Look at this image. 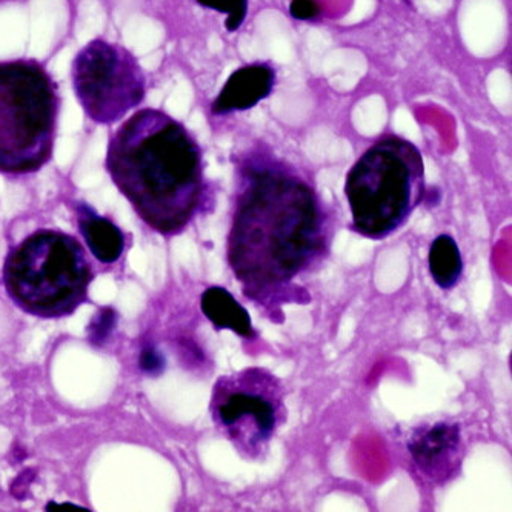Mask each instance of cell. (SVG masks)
Here are the masks:
<instances>
[{
    "instance_id": "cell-1",
    "label": "cell",
    "mask_w": 512,
    "mask_h": 512,
    "mask_svg": "<svg viewBox=\"0 0 512 512\" xmlns=\"http://www.w3.org/2000/svg\"><path fill=\"white\" fill-rule=\"evenodd\" d=\"M325 248L326 223L316 191L282 163H250L228 239V262L248 293L260 297L280 290Z\"/></svg>"
},
{
    "instance_id": "cell-2",
    "label": "cell",
    "mask_w": 512,
    "mask_h": 512,
    "mask_svg": "<svg viewBox=\"0 0 512 512\" xmlns=\"http://www.w3.org/2000/svg\"><path fill=\"white\" fill-rule=\"evenodd\" d=\"M105 167L137 216L162 236L188 227L205 193L202 148L185 125L157 108L128 117L108 142Z\"/></svg>"
},
{
    "instance_id": "cell-3",
    "label": "cell",
    "mask_w": 512,
    "mask_h": 512,
    "mask_svg": "<svg viewBox=\"0 0 512 512\" xmlns=\"http://www.w3.org/2000/svg\"><path fill=\"white\" fill-rule=\"evenodd\" d=\"M93 266L76 237L39 230L8 253L4 285L24 313L40 319L71 316L88 300Z\"/></svg>"
},
{
    "instance_id": "cell-4",
    "label": "cell",
    "mask_w": 512,
    "mask_h": 512,
    "mask_svg": "<svg viewBox=\"0 0 512 512\" xmlns=\"http://www.w3.org/2000/svg\"><path fill=\"white\" fill-rule=\"evenodd\" d=\"M345 196L357 234L379 240L396 233L425 196L419 148L402 137H383L351 167Z\"/></svg>"
},
{
    "instance_id": "cell-5",
    "label": "cell",
    "mask_w": 512,
    "mask_h": 512,
    "mask_svg": "<svg viewBox=\"0 0 512 512\" xmlns=\"http://www.w3.org/2000/svg\"><path fill=\"white\" fill-rule=\"evenodd\" d=\"M56 80L36 59L0 62V173L34 174L50 162L59 128Z\"/></svg>"
},
{
    "instance_id": "cell-6",
    "label": "cell",
    "mask_w": 512,
    "mask_h": 512,
    "mask_svg": "<svg viewBox=\"0 0 512 512\" xmlns=\"http://www.w3.org/2000/svg\"><path fill=\"white\" fill-rule=\"evenodd\" d=\"M214 425L247 460L266 456L286 422L285 388L263 368H245L217 379L211 394Z\"/></svg>"
},
{
    "instance_id": "cell-7",
    "label": "cell",
    "mask_w": 512,
    "mask_h": 512,
    "mask_svg": "<svg viewBox=\"0 0 512 512\" xmlns=\"http://www.w3.org/2000/svg\"><path fill=\"white\" fill-rule=\"evenodd\" d=\"M74 94L88 119L113 125L147 96V74L128 48L105 39L91 40L74 57Z\"/></svg>"
},
{
    "instance_id": "cell-8",
    "label": "cell",
    "mask_w": 512,
    "mask_h": 512,
    "mask_svg": "<svg viewBox=\"0 0 512 512\" xmlns=\"http://www.w3.org/2000/svg\"><path fill=\"white\" fill-rule=\"evenodd\" d=\"M408 453L420 479L434 486L451 482L465 459L460 426L453 422L423 423L409 436Z\"/></svg>"
},
{
    "instance_id": "cell-9",
    "label": "cell",
    "mask_w": 512,
    "mask_h": 512,
    "mask_svg": "<svg viewBox=\"0 0 512 512\" xmlns=\"http://www.w3.org/2000/svg\"><path fill=\"white\" fill-rule=\"evenodd\" d=\"M276 84V71L270 64L245 65L231 74L214 99L211 111L216 116L251 110L270 97Z\"/></svg>"
},
{
    "instance_id": "cell-10",
    "label": "cell",
    "mask_w": 512,
    "mask_h": 512,
    "mask_svg": "<svg viewBox=\"0 0 512 512\" xmlns=\"http://www.w3.org/2000/svg\"><path fill=\"white\" fill-rule=\"evenodd\" d=\"M77 225L93 256L102 263H114L125 250V236L107 217L100 216L85 202L76 203Z\"/></svg>"
},
{
    "instance_id": "cell-11",
    "label": "cell",
    "mask_w": 512,
    "mask_h": 512,
    "mask_svg": "<svg viewBox=\"0 0 512 512\" xmlns=\"http://www.w3.org/2000/svg\"><path fill=\"white\" fill-rule=\"evenodd\" d=\"M202 313L213 323L217 331L230 330L245 339L256 337L248 311L234 299L233 294L220 286H211L200 300Z\"/></svg>"
},
{
    "instance_id": "cell-12",
    "label": "cell",
    "mask_w": 512,
    "mask_h": 512,
    "mask_svg": "<svg viewBox=\"0 0 512 512\" xmlns=\"http://www.w3.org/2000/svg\"><path fill=\"white\" fill-rule=\"evenodd\" d=\"M429 273L442 290H451L463 274L459 245L449 234H440L429 248Z\"/></svg>"
},
{
    "instance_id": "cell-13",
    "label": "cell",
    "mask_w": 512,
    "mask_h": 512,
    "mask_svg": "<svg viewBox=\"0 0 512 512\" xmlns=\"http://www.w3.org/2000/svg\"><path fill=\"white\" fill-rule=\"evenodd\" d=\"M200 7L217 13L227 14L225 27L228 31H237L245 22L248 13V0H196Z\"/></svg>"
},
{
    "instance_id": "cell-14",
    "label": "cell",
    "mask_w": 512,
    "mask_h": 512,
    "mask_svg": "<svg viewBox=\"0 0 512 512\" xmlns=\"http://www.w3.org/2000/svg\"><path fill=\"white\" fill-rule=\"evenodd\" d=\"M116 326V311L111 308H104L97 313L91 322L90 328H88V337L93 345L99 346L107 340L110 336L111 331Z\"/></svg>"
},
{
    "instance_id": "cell-15",
    "label": "cell",
    "mask_w": 512,
    "mask_h": 512,
    "mask_svg": "<svg viewBox=\"0 0 512 512\" xmlns=\"http://www.w3.org/2000/svg\"><path fill=\"white\" fill-rule=\"evenodd\" d=\"M320 8L316 0H291L290 14L297 20H311L319 16Z\"/></svg>"
},
{
    "instance_id": "cell-16",
    "label": "cell",
    "mask_w": 512,
    "mask_h": 512,
    "mask_svg": "<svg viewBox=\"0 0 512 512\" xmlns=\"http://www.w3.org/2000/svg\"><path fill=\"white\" fill-rule=\"evenodd\" d=\"M163 357L154 348H145L140 356V366L147 373H160L163 370Z\"/></svg>"
}]
</instances>
